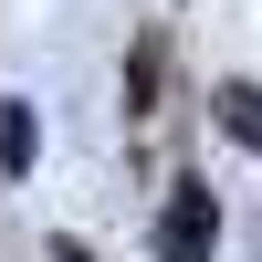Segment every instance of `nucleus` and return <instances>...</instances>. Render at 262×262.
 Instances as JSON below:
<instances>
[{"mask_svg": "<svg viewBox=\"0 0 262 262\" xmlns=\"http://www.w3.org/2000/svg\"><path fill=\"white\" fill-rule=\"evenodd\" d=\"M221 116H231V137H252V147H262V95H252V84H231Z\"/></svg>", "mask_w": 262, "mask_h": 262, "instance_id": "3", "label": "nucleus"}, {"mask_svg": "<svg viewBox=\"0 0 262 262\" xmlns=\"http://www.w3.org/2000/svg\"><path fill=\"white\" fill-rule=\"evenodd\" d=\"M210 242H221V200H210V179H179L158 210V262H210Z\"/></svg>", "mask_w": 262, "mask_h": 262, "instance_id": "1", "label": "nucleus"}, {"mask_svg": "<svg viewBox=\"0 0 262 262\" xmlns=\"http://www.w3.org/2000/svg\"><path fill=\"white\" fill-rule=\"evenodd\" d=\"M21 168H32V105L0 95V179H21Z\"/></svg>", "mask_w": 262, "mask_h": 262, "instance_id": "2", "label": "nucleus"}]
</instances>
